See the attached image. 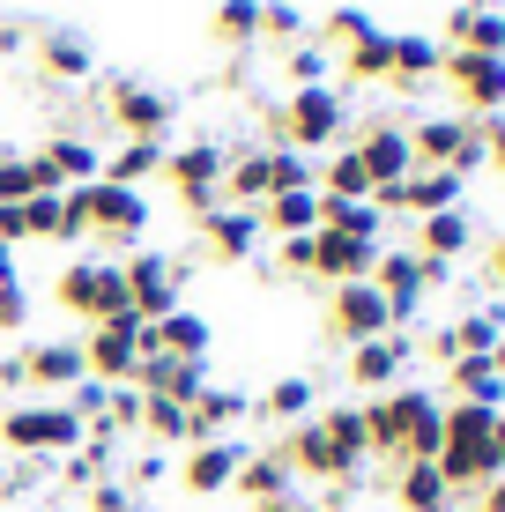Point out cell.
I'll return each instance as SVG.
<instances>
[{"label": "cell", "mask_w": 505, "mask_h": 512, "mask_svg": "<svg viewBox=\"0 0 505 512\" xmlns=\"http://www.w3.org/2000/svg\"><path fill=\"white\" fill-rule=\"evenodd\" d=\"M364 438H372V461L402 468V461H439L446 438V394L439 386H387V394H364Z\"/></svg>", "instance_id": "6da1fadb"}, {"label": "cell", "mask_w": 505, "mask_h": 512, "mask_svg": "<svg viewBox=\"0 0 505 512\" xmlns=\"http://www.w3.org/2000/svg\"><path fill=\"white\" fill-rule=\"evenodd\" d=\"M350 141V97L335 90V82H312V90H290L268 104V149H342Z\"/></svg>", "instance_id": "7a4b0ae2"}, {"label": "cell", "mask_w": 505, "mask_h": 512, "mask_svg": "<svg viewBox=\"0 0 505 512\" xmlns=\"http://www.w3.org/2000/svg\"><path fill=\"white\" fill-rule=\"evenodd\" d=\"M82 438H90V423L67 409V401H15V409L0 416V446H8L15 461H67Z\"/></svg>", "instance_id": "3957f363"}, {"label": "cell", "mask_w": 505, "mask_h": 512, "mask_svg": "<svg viewBox=\"0 0 505 512\" xmlns=\"http://www.w3.org/2000/svg\"><path fill=\"white\" fill-rule=\"evenodd\" d=\"M52 305L75 312L82 327H104V320H119V312H134L119 260H67V268L52 275Z\"/></svg>", "instance_id": "277c9868"}, {"label": "cell", "mask_w": 505, "mask_h": 512, "mask_svg": "<svg viewBox=\"0 0 505 512\" xmlns=\"http://www.w3.org/2000/svg\"><path fill=\"white\" fill-rule=\"evenodd\" d=\"M82 201V223H90V238L104 245H142L149 238V193H134V186H112V179H90V186H67Z\"/></svg>", "instance_id": "5b68a950"}, {"label": "cell", "mask_w": 505, "mask_h": 512, "mask_svg": "<svg viewBox=\"0 0 505 512\" xmlns=\"http://www.w3.org/2000/svg\"><path fill=\"white\" fill-rule=\"evenodd\" d=\"M223 164H231V149L223 141H179V149L164 156V186L179 193L186 216H208V208H223Z\"/></svg>", "instance_id": "8992f818"}, {"label": "cell", "mask_w": 505, "mask_h": 512, "mask_svg": "<svg viewBox=\"0 0 505 512\" xmlns=\"http://www.w3.org/2000/svg\"><path fill=\"white\" fill-rule=\"evenodd\" d=\"M142 312H119L104 327H82V364H90L97 386H134V364H142Z\"/></svg>", "instance_id": "52a82bcc"}, {"label": "cell", "mask_w": 505, "mask_h": 512, "mask_svg": "<svg viewBox=\"0 0 505 512\" xmlns=\"http://www.w3.org/2000/svg\"><path fill=\"white\" fill-rule=\"evenodd\" d=\"M379 334H394L387 297H379L372 282H335V290H327V342L357 349V342H379Z\"/></svg>", "instance_id": "ba28073f"}, {"label": "cell", "mask_w": 505, "mask_h": 512, "mask_svg": "<svg viewBox=\"0 0 505 512\" xmlns=\"http://www.w3.org/2000/svg\"><path fill=\"white\" fill-rule=\"evenodd\" d=\"M119 275H127V305L142 312V320H164V312H179V282L186 268L171 253H149V245H134L127 260H119Z\"/></svg>", "instance_id": "9c48e42d"}, {"label": "cell", "mask_w": 505, "mask_h": 512, "mask_svg": "<svg viewBox=\"0 0 505 512\" xmlns=\"http://www.w3.org/2000/svg\"><path fill=\"white\" fill-rule=\"evenodd\" d=\"M439 75L454 82V97L468 104V119H491L505 112V52H446L439 60Z\"/></svg>", "instance_id": "30bf717a"}, {"label": "cell", "mask_w": 505, "mask_h": 512, "mask_svg": "<svg viewBox=\"0 0 505 512\" xmlns=\"http://www.w3.org/2000/svg\"><path fill=\"white\" fill-rule=\"evenodd\" d=\"M104 112L127 127V141H164V134H171V119H179V104L156 90V82H112Z\"/></svg>", "instance_id": "8fae6325"}, {"label": "cell", "mask_w": 505, "mask_h": 512, "mask_svg": "<svg viewBox=\"0 0 505 512\" xmlns=\"http://www.w3.org/2000/svg\"><path fill=\"white\" fill-rule=\"evenodd\" d=\"M260 208H208L201 216V253L216 260V268H246V260L260 253Z\"/></svg>", "instance_id": "7c38bea8"}, {"label": "cell", "mask_w": 505, "mask_h": 512, "mask_svg": "<svg viewBox=\"0 0 505 512\" xmlns=\"http://www.w3.org/2000/svg\"><path fill=\"white\" fill-rule=\"evenodd\" d=\"M357 164L372 171V193H387V186H402L409 171H416V149H409V127H394V119H372L357 141Z\"/></svg>", "instance_id": "4fadbf2b"}, {"label": "cell", "mask_w": 505, "mask_h": 512, "mask_svg": "<svg viewBox=\"0 0 505 512\" xmlns=\"http://www.w3.org/2000/svg\"><path fill=\"white\" fill-rule=\"evenodd\" d=\"M23 379L38 386V394L60 401L67 386H82L90 379V364H82V334H52V342H30L23 349Z\"/></svg>", "instance_id": "5bb4252c"}, {"label": "cell", "mask_w": 505, "mask_h": 512, "mask_svg": "<svg viewBox=\"0 0 505 512\" xmlns=\"http://www.w3.org/2000/svg\"><path fill=\"white\" fill-rule=\"evenodd\" d=\"M246 438H208V446H186L179 461V483L194 490V498H223V490L238 483V461H246Z\"/></svg>", "instance_id": "9a60e30c"}, {"label": "cell", "mask_w": 505, "mask_h": 512, "mask_svg": "<svg viewBox=\"0 0 505 512\" xmlns=\"http://www.w3.org/2000/svg\"><path fill=\"white\" fill-rule=\"evenodd\" d=\"M409 357H416V342H409L402 327L379 334V342H357L350 349V386H357V394H387V386H402Z\"/></svg>", "instance_id": "2e32d148"}, {"label": "cell", "mask_w": 505, "mask_h": 512, "mask_svg": "<svg viewBox=\"0 0 505 512\" xmlns=\"http://www.w3.org/2000/svg\"><path fill=\"white\" fill-rule=\"evenodd\" d=\"M372 290L387 297L394 327H409L416 305H424V260H416L409 245H387V253H379V268H372Z\"/></svg>", "instance_id": "e0dca14e"}, {"label": "cell", "mask_w": 505, "mask_h": 512, "mask_svg": "<svg viewBox=\"0 0 505 512\" xmlns=\"http://www.w3.org/2000/svg\"><path fill=\"white\" fill-rule=\"evenodd\" d=\"M379 253L387 245H364V238H342V231H312V275L335 290V282H372Z\"/></svg>", "instance_id": "ac0fdd59"}, {"label": "cell", "mask_w": 505, "mask_h": 512, "mask_svg": "<svg viewBox=\"0 0 505 512\" xmlns=\"http://www.w3.org/2000/svg\"><path fill=\"white\" fill-rule=\"evenodd\" d=\"M134 386L142 394H164V401H194L208 386V357H164V349H142V364H134Z\"/></svg>", "instance_id": "d6986e66"}, {"label": "cell", "mask_w": 505, "mask_h": 512, "mask_svg": "<svg viewBox=\"0 0 505 512\" xmlns=\"http://www.w3.org/2000/svg\"><path fill=\"white\" fill-rule=\"evenodd\" d=\"M246 416H253V394H238V386H216V379H208L201 394L186 401V423H194V446H208V438H231Z\"/></svg>", "instance_id": "ffe728a7"}, {"label": "cell", "mask_w": 505, "mask_h": 512, "mask_svg": "<svg viewBox=\"0 0 505 512\" xmlns=\"http://www.w3.org/2000/svg\"><path fill=\"white\" fill-rule=\"evenodd\" d=\"M446 45L424 38V30H387V82H402V90H424L431 75H439Z\"/></svg>", "instance_id": "44dd1931"}, {"label": "cell", "mask_w": 505, "mask_h": 512, "mask_svg": "<svg viewBox=\"0 0 505 512\" xmlns=\"http://www.w3.org/2000/svg\"><path fill=\"white\" fill-rule=\"evenodd\" d=\"M142 349H164V357H208V349H216V327L179 305V312H164V320L142 327Z\"/></svg>", "instance_id": "7402d4cb"}, {"label": "cell", "mask_w": 505, "mask_h": 512, "mask_svg": "<svg viewBox=\"0 0 505 512\" xmlns=\"http://www.w3.org/2000/svg\"><path fill=\"white\" fill-rule=\"evenodd\" d=\"M238 498L246 505H268V498H283V490H298V475H290V461H283V446H253L246 461H238Z\"/></svg>", "instance_id": "603a6c76"}, {"label": "cell", "mask_w": 505, "mask_h": 512, "mask_svg": "<svg viewBox=\"0 0 505 512\" xmlns=\"http://www.w3.org/2000/svg\"><path fill=\"white\" fill-rule=\"evenodd\" d=\"M260 231H275V238H312V231H320V186L268 193V201H260Z\"/></svg>", "instance_id": "cb8c5ba5"}, {"label": "cell", "mask_w": 505, "mask_h": 512, "mask_svg": "<svg viewBox=\"0 0 505 512\" xmlns=\"http://www.w3.org/2000/svg\"><path fill=\"white\" fill-rule=\"evenodd\" d=\"M446 401H476V409H505V372L491 357H454L446 364Z\"/></svg>", "instance_id": "d4e9b609"}, {"label": "cell", "mask_w": 505, "mask_h": 512, "mask_svg": "<svg viewBox=\"0 0 505 512\" xmlns=\"http://www.w3.org/2000/svg\"><path fill=\"white\" fill-rule=\"evenodd\" d=\"M394 505L402 512H454V483L439 475V461H402L394 468Z\"/></svg>", "instance_id": "484cf974"}, {"label": "cell", "mask_w": 505, "mask_h": 512, "mask_svg": "<svg viewBox=\"0 0 505 512\" xmlns=\"http://www.w3.org/2000/svg\"><path fill=\"white\" fill-rule=\"evenodd\" d=\"M38 156L52 164V179H60V186H90V179H104V149H97L90 134H52Z\"/></svg>", "instance_id": "4316f807"}, {"label": "cell", "mask_w": 505, "mask_h": 512, "mask_svg": "<svg viewBox=\"0 0 505 512\" xmlns=\"http://www.w3.org/2000/svg\"><path fill=\"white\" fill-rule=\"evenodd\" d=\"M38 67L52 82H90L97 75V52H90L82 30H45V38H38Z\"/></svg>", "instance_id": "83f0119b"}, {"label": "cell", "mask_w": 505, "mask_h": 512, "mask_svg": "<svg viewBox=\"0 0 505 512\" xmlns=\"http://www.w3.org/2000/svg\"><path fill=\"white\" fill-rule=\"evenodd\" d=\"M468 245H476V223H468V208L416 216V253H424V260H461Z\"/></svg>", "instance_id": "f1b7e54d"}, {"label": "cell", "mask_w": 505, "mask_h": 512, "mask_svg": "<svg viewBox=\"0 0 505 512\" xmlns=\"http://www.w3.org/2000/svg\"><path fill=\"white\" fill-rule=\"evenodd\" d=\"M268 193H275L268 149H231V164H223V208H260Z\"/></svg>", "instance_id": "f546056e"}, {"label": "cell", "mask_w": 505, "mask_h": 512, "mask_svg": "<svg viewBox=\"0 0 505 512\" xmlns=\"http://www.w3.org/2000/svg\"><path fill=\"white\" fill-rule=\"evenodd\" d=\"M468 134H476V119L439 112V119H416V127H409V149H416V164H446V171H454V156H461Z\"/></svg>", "instance_id": "4dcf8cb0"}, {"label": "cell", "mask_w": 505, "mask_h": 512, "mask_svg": "<svg viewBox=\"0 0 505 512\" xmlns=\"http://www.w3.org/2000/svg\"><path fill=\"white\" fill-rule=\"evenodd\" d=\"M164 141H119V149L112 156H104V179H112V186H134V193H142L149 179H164Z\"/></svg>", "instance_id": "1f68e13d"}, {"label": "cell", "mask_w": 505, "mask_h": 512, "mask_svg": "<svg viewBox=\"0 0 505 512\" xmlns=\"http://www.w3.org/2000/svg\"><path fill=\"white\" fill-rule=\"evenodd\" d=\"M320 201H372V171L357 164V149H350V141L320 156Z\"/></svg>", "instance_id": "d6a6232c"}, {"label": "cell", "mask_w": 505, "mask_h": 512, "mask_svg": "<svg viewBox=\"0 0 505 512\" xmlns=\"http://www.w3.org/2000/svg\"><path fill=\"white\" fill-rule=\"evenodd\" d=\"M312 409H320V386H312L305 372H290V379H275L268 394L253 401V416H268V423H305Z\"/></svg>", "instance_id": "836d02e7"}, {"label": "cell", "mask_w": 505, "mask_h": 512, "mask_svg": "<svg viewBox=\"0 0 505 512\" xmlns=\"http://www.w3.org/2000/svg\"><path fill=\"white\" fill-rule=\"evenodd\" d=\"M327 438H335V453L350 461V475H364V461H372V438H364V409L357 401H335V409H320Z\"/></svg>", "instance_id": "e575fe53"}, {"label": "cell", "mask_w": 505, "mask_h": 512, "mask_svg": "<svg viewBox=\"0 0 505 512\" xmlns=\"http://www.w3.org/2000/svg\"><path fill=\"white\" fill-rule=\"evenodd\" d=\"M320 231H342V238H364V245H387V216L372 201H320Z\"/></svg>", "instance_id": "d590c367"}, {"label": "cell", "mask_w": 505, "mask_h": 512, "mask_svg": "<svg viewBox=\"0 0 505 512\" xmlns=\"http://www.w3.org/2000/svg\"><path fill=\"white\" fill-rule=\"evenodd\" d=\"M142 438H149V446H194V423H186L179 401L142 394Z\"/></svg>", "instance_id": "8d00e7d4"}, {"label": "cell", "mask_w": 505, "mask_h": 512, "mask_svg": "<svg viewBox=\"0 0 505 512\" xmlns=\"http://www.w3.org/2000/svg\"><path fill=\"white\" fill-rule=\"evenodd\" d=\"M342 82H357V90L387 82V30H372V38H357L350 52H342Z\"/></svg>", "instance_id": "74e56055"}, {"label": "cell", "mask_w": 505, "mask_h": 512, "mask_svg": "<svg viewBox=\"0 0 505 512\" xmlns=\"http://www.w3.org/2000/svg\"><path fill=\"white\" fill-rule=\"evenodd\" d=\"M216 45H253L260 38V0H216Z\"/></svg>", "instance_id": "f35d334b"}, {"label": "cell", "mask_w": 505, "mask_h": 512, "mask_svg": "<svg viewBox=\"0 0 505 512\" xmlns=\"http://www.w3.org/2000/svg\"><path fill=\"white\" fill-rule=\"evenodd\" d=\"M327 67H335V52H327L320 38H298L283 52V75H290V90H312V82H327Z\"/></svg>", "instance_id": "ab89813d"}, {"label": "cell", "mask_w": 505, "mask_h": 512, "mask_svg": "<svg viewBox=\"0 0 505 512\" xmlns=\"http://www.w3.org/2000/svg\"><path fill=\"white\" fill-rule=\"evenodd\" d=\"M372 30H379V23H372L364 8H327V15H320V45H327V52H350L357 38H372Z\"/></svg>", "instance_id": "60d3db41"}, {"label": "cell", "mask_w": 505, "mask_h": 512, "mask_svg": "<svg viewBox=\"0 0 505 512\" xmlns=\"http://www.w3.org/2000/svg\"><path fill=\"white\" fill-rule=\"evenodd\" d=\"M446 52H454V45H446ZM461 52H505V8H468Z\"/></svg>", "instance_id": "b9f144b4"}, {"label": "cell", "mask_w": 505, "mask_h": 512, "mask_svg": "<svg viewBox=\"0 0 505 512\" xmlns=\"http://www.w3.org/2000/svg\"><path fill=\"white\" fill-rule=\"evenodd\" d=\"M268 179H275V193H290V186H320V164H312L305 149H268Z\"/></svg>", "instance_id": "7bdbcfd3"}, {"label": "cell", "mask_w": 505, "mask_h": 512, "mask_svg": "<svg viewBox=\"0 0 505 512\" xmlns=\"http://www.w3.org/2000/svg\"><path fill=\"white\" fill-rule=\"evenodd\" d=\"M260 38L298 45L305 38V8H290V0H260Z\"/></svg>", "instance_id": "ee69618b"}, {"label": "cell", "mask_w": 505, "mask_h": 512, "mask_svg": "<svg viewBox=\"0 0 505 512\" xmlns=\"http://www.w3.org/2000/svg\"><path fill=\"white\" fill-rule=\"evenodd\" d=\"M104 423L112 431H142V386H104Z\"/></svg>", "instance_id": "f6af8a7d"}, {"label": "cell", "mask_w": 505, "mask_h": 512, "mask_svg": "<svg viewBox=\"0 0 505 512\" xmlns=\"http://www.w3.org/2000/svg\"><path fill=\"white\" fill-rule=\"evenodd\" d=\"M82 512H142V505H134V483H112V475H104V483L82 490Z\"/></svg>", "instance_id": "bcb514c9"}, {"label": "cell", "mask_w": 505, "mask_h": 512, "mask_svg": "<svg viewBox=\"0 0 505 512\" xmlns=\"http://www.w3.org/2000/svg\"><path fill=\"white\" fill-rule=\"evenodd\" d=\"M30 238H52V245H60V193H30Z\"/></svg>", "instance_id": "7dc6e473"}, {"label": "cell", "mask_w": 505, "mask_h": 512, "mask_svg": "<svg viewBox=\"0 0 505 512\" xmlns=\"http://www.w3.org/2000/svg\"><path fill=\"white\" fill-rule=\"evenodd\" d=\"M30 327V290L23 282H0V334H23Z\"/></svg>", "instance_id": "c3c4849f"}, {"label": "cell", "mask_w": 505, "mask_h": 512, "mask_svg": "<svg viewBox=\"0 0 505 512\" xmlns=\"http://www.w3.org/2000/svg\"><path fill=\"white\" fill-rule=\"evenodd\" d=\"M60 401H67V409H75L82 423H104V386H97V379H82V386H67V394H60Z\"/></svg>", "instance_id": "681fc988"}, {"label": "cell", "mask_w": 505, "mask_h": 512, "mask_svg": "<svg viewBox=\"0 0 505 512\" xmlns=\"http://www.w3.org/2000/svg\"><path fill=\"white\" fill-rule=\"evenodd\" d=\"M275 268L283 275H312V238H275Z\"/></svg>", "instance_id": "f907efd6"}, {"label": "cell", "mask_w": 505, "mask_h": 512, "mask_svg": "<svg viewBox=\"0 0 505 512\" xmlns=\"http://www.w3.org/2000/svg\"><path fill=\"white\" fill-rule=\"evenodd\" d=\"M164 475H171V453H164V446H149L142 461H134V483H142V490H149V483H164Z\"/></svg>", "instance_id": "816d5d0a"}, {"label": "cell", "mask_w": 505, "mask_h": 512, "mask_svg": "<svg viewBox=\"0 0 505 512\" xmlns=\"http://www.w3.org/2000/svg\"><path fill=\"white\" fill-rule=\"evenodd\" d=\"M483 164H491V149H483V127H476V134H468V141H461V156H454V171H461V179H468V171H483Z\"/></svg>", "instance_id": "f5cc1de1"}, {"label": "cell", "mask_w": 505, "mask_h": 512, "mask_svg": "<svg viewBox=\"0 0 505 512\" xmlns=\"http://www.w3.org/2000/svg\"><path fill=\"white\" fill-rule=\"evenodd\" d=\"M483 127V149H491V164L505 171V112H491V119H476Z\"/></svg>", "instance_id": "db71d44e"}, {"label": "cell", "mask_w": 505, "mask_h": 512, "mask_svg": "<svg viewBox=\"0 0 505 512\" xmlns=\"http://www.w3.org/2000/svg\"><path fill=\"white\" fill-rule=\"evenodd\" d=\"M253 512H320V505L298 498V490H283V498H268V505H253Z\"/></svg>", "instance_id": "11a10c76"}, {"label": "cell", "mask_w": 505, "mask_h": 512, "mask_svg": "<svg viewBox=\"0 0 505 512\" xmlns=\"http://www.w3.org/2000/svg\"><path fill=\"white\" fill-rule=\"evenodd\" d=\"M476 512H505V475H498V483H483V490H476Z\"/></svg>", "instance_id": "9f6ffc18"}, {"label": "cell", "mask_w": 505, "mask_h": 512, "mask_svg": "<svg viewBox=\"0 0 505 512\" xmlns=\"http://www.w3.org/2000/svg\"><path fill=\"white\" fill-rule=\"evenodd\" d=\"M0 386H30L23 379V357H0Z\"/></svg>", "instance_id": "6f0895ef"}, {"label": "cell", "mask_w": 505, "mask_h": 512, "mask_svg": "<svg viewBox=\"0 0 505 512\" xmlns=\"http://www.w3.org/2000/svg\"><path fill=\"white\" fill-rule=\"evenodd\" d=\"M491 282H505V231L491 238Z\"/></svg>", "instance_id": "680465c9"}, {"label": "cell", "mask_w": 505, "mask_h": 512, "mask_svg": "<svg viewBox=\"0 0 505 512\" xmlns=\"http://www.w3.org/2000/svg\"><path fill=\"white\" fill-rule=\"evenodd\" d=\"M0 282H23L15 275V245H0Z\"/></svg>", "instance_id": "91938a15"}, {"label": "cell", "mask_w": 505, "mask_h": 512, "mask_svg": "<svg viewBox=\"0 0 505 512\" xmlns=\"http://www.w3.org/2000/svg\"><path fill=\"white\" fill-rule=\"evenodd\" d=\"M491 446H498V461H505V409H498V423H491Z\"/></svg>", "instance_id": "94428289"}]
</instances>
